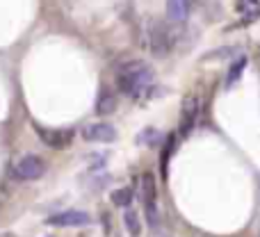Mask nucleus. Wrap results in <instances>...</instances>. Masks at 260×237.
Listing matches in <instances>:
<instances>
[{"mask_svg":"<svg viewBox=\"0 0 260 237\" xmlns=\"http://www.w3.org/2000/svg\"><path fill=\"white\" fill-rule=\"evenodd\" d=\"M153 82V71L146 62H139V59H133V62H126L119 66L117 71V87L121 94L130 96V98H137L139 94L148 89V85Z\"/></svg>","mask_w":260,"mask_h":237,"instance_id":"f257e3e1","label":"nucleus"},{"mask_svg":"<svg viewBox=\"0 0 260 237\" xmlns=\"http://www.w3.org/2000/svg\"><path fill=\"white\" fill-rule=\"evenodd\" d=\"M171 44L174 41H171L167 25L160 21H153L151 27H148V50H151V55L157 59H165L171 53Z\"/></svg>","mask_w":260,"mask_h":237,"instance_id":"f03ea898","label":"nucleus"},{"mask_svg":"<svg viewBox=\"0 0 260 237\" xmlns=\"http://www.w3.org/2000/svg\"><path fill=\"white\" fill-rule=\"evenodd\" d=\"M46 160L39 155H23L21 160H16V164L12 166V176L16 180H39L46 174Z\"/></svg>","mask_w":260,"mask_h":237,"instance_id":"7ed1b4c3","label":"nucleus"},{"mask_svg":"<svg viewBox=\"0 0 260 237\" xmlns=\"http://www.w3.org/2000/svg\"><path fill=\"white\" fill-rule=\"evenodd\" d=\"M139 201H142L144 210H146L148 221L157 224V215H155L157 189H155V178H153V174H148V171L139 176Z\"/></svg>","mask_w":260,"mask_h":237,"instance_id":"20e7f679","label":"nucleus"},{"mask_svg":"<svg viewBox=\"0 0 260 237\" xmlns=\"http://www.w3.org/2000/svg\"><path fill=\"white\" fill-rule=\"evenodd\" d=\"M46 224L55 226V228H80V226L91 224V217L82 210H64V212H57V215L48 217Z\"/></svg>","mask_w":260,"mask_h":237,"instance_id":"39448f33","label":"nucleus"},{"mask_svg":"<svg viewBox=\"0 0 260 237\" xmlns=\"http://www.w3.org/2000/svg\"><path fill=\"white\" fill-rule=\"evenodd\" d=\"M37 132H39L41 142L48 148H55V151H62V148L71 146L73 142V130L69 128H37Z\"/></svg>","mask_w":260,"mask_h":237,"instance_id":"423d86ee","label":"nucleus"},{"mask_svg":"<svg viewBox=\"0 0 260 237\" xmlns=\"http://www.w3.org/2000/svg\"><path fill=\"white\" fill-rule=\"evenodd\" d=\"M199 119V98L194 94L185 96L183 105H180V121H178V130L180 134H189V130L194 128Z\"/></svg>","mask_w":260,"mask_h":237,"instance_id":"0eeeda50","label":"nucleus"},{"mask_svg":"<svg viewBox=\"0 0 260 237\" xmlns=\"http://www.w3.org/2000/svg\"><path fill=\"white\" fill-rule=\"evenodd\" d=\"M82 139L94 144H110L117 139V130L110 123H89L82 128Z\"/></svg>","mask_w":260,"mask_h":237,"instance_id":"6e6552de","label":"nucleus"},{"mask_svg":"<svg viewBox=\"0 0 260 237\" xmlns=\"http://www.w3.org/2000/svg\"><path fill=\"white\" fill-rule=\"evenodd\" d=\"M189 12V0H167V18L171 23H183Z\"/></svg>","mask_w":260,"mask_h":237,"instance_id":"1a4fd4ad","label":"nucleus"},{"mask_svg":"<svg viewBox=\"0 0 260 237\" xmlns=\"http://www.w3.org/2000/svg\"><path fill=\"white\" fill-rule=\"evenodd\" d=\"M114 110H117V96H114L110 89H103L99 94V100H96V114L108 117V114H112Z\"/></svg>","mask_w":260,"mask_h":237,"instance_id":"9d476101","label":"nucleus"},{"mask_svg":"<svg viewBox=\"0 0 260 237\" xmlns=\"http://www.w3.org/2000/svg\"><path fill=\"white\" fill-rule=\"evenodd\" d=\"M123 224H126V230L133 237L142 235V219H139V215L135 210H126V215H123Z\"/></svg>","mask_w":260,"mask_h":237,"instance_id":"9b49d317","label":"nucleus"},{"mask_svg":"<svg viewBox=\"0 0 260 237\" xmlns=\"http://www.w3.org/2000/svg\"><path fill=\"white\" fill-rule=\"evenodd\" d=\"M137 142L144 144V146H157V144L162 142V134H160V130H155V128H146L139 132Z\"/></svg>","mask_w":260,"mask_h":237,"instance_id":"f8f14e48","label":"nucleus"},{"mask_svg":"<svg viewBox=\"0 0 260 237\" xmlns=\"http://www.w3.org/2000/svg\"><path fill=\"white\" fill-rule=\"evenodd\" d=\"M110 198H112V203H114L117 208H128L130 203H133V189H128V187L114 189Z\"/></svg>","mask_w":260,"mask_h":237,"instance_id":"ddd939ff","label":"nucleus"},{"mask_svg":"<svg viewBox=\"0 0 260 237\" xmlns=\"http://www.w3.org/2000/svg\"><path fill=\"white\" fill-rule=\"evenodd\" d=\"M244 69H247V57H240L238 62L231 66V71H229V76H226V87H231V85H235V82L240 80V76L244 73Z\"/></svg>","mask_w":260,"mask_h":237,"instance_id":"4468645a","label":"nucleus"},{"mask_svg":"<svg viewBox=\"0 0 260 237\" xmlns=\"http://www.w3.org/2000/svg\"><path fill=\"white\" fill-rule=\"evenodd\" d=\"M258 7H260L258 0H238V3H235V9H238L240 14H244V16H249V18L256 16Z\"/></svg>","mask_w":260,"mask_h":237,"instance_id":"2eb2a0df","label":"nucleus"},{"mask_svg":"<svg viewBox=\"0 0 260 237\" xmlns=\"http://www.w3.org/2000/svg\"><path fill=\"white\" fill-rule=\"evenodd\" d=\"M0 237H16L14 233H0Z\"/></svg>","mask_w":260,"mask_h":237,"instance_id":"dca6fc26","label":"nucleus"},{"mask_svg":"<svg viewBox=\"0 0 260 237\" xmlns=\"http://www.w3.org/2000/svg\"><path fill=\"white\" fill-rule=\"evenodd\" d=\"M189 3H201V0H189Z\"/></svg>","mask_w":260,"mask_h":237,"instance_id":"f3484780","label":"nucleus"}]
</instances>
